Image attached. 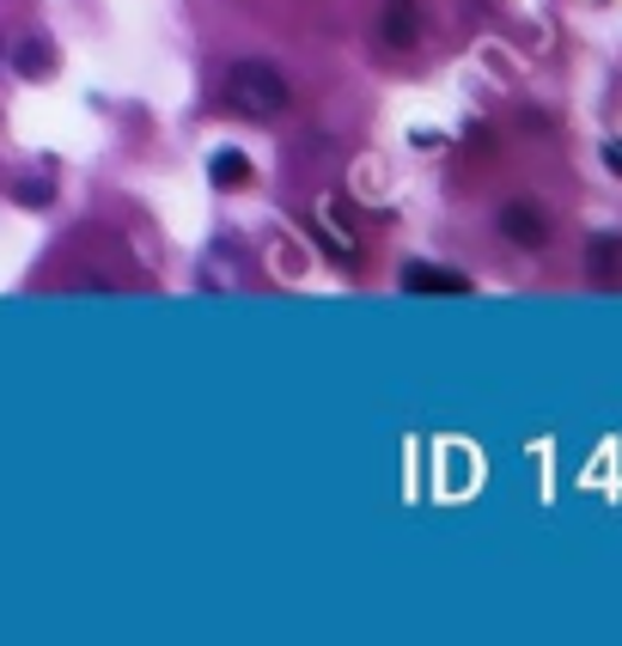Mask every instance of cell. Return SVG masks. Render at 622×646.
Segmentation results:
<instances>
[{
  "label": "cell",
  "instance_id": "obj_1",
  "mask_svg": "<svg viewBox=\"0 0 622 646\" xmlns=\"http://www.w3.org/2000/svg\"><path fill=\"white\" fill-rule=\"evenodd\" d=\"M287 79H281V67H269V62H232V74H226V105L239 110V117H251V122H275L281 110H287Z\"/></svg>",
  "mask_w": 622,
  "mask_h": 646
},
{
  "label": "cell",
  "instance_id": "obj_10",
  "mask_svg": "<svg viewBox=\"0 0 622 646\" xmlns=\"http://www.w3.org/2000/svg\"><path fill=\"white\" fill-rule=\"evenodd\" d=\"M604 165H610V172L622 177V141H604Z\"/></svg>",
  "mask_w": 622,
  "mask_h": 646
},
{
  "label": "cell",
  "instance_id": "obj_3",
  "mask_svg": "<svg viewBox=\"0 0 622 646\" xmlns=\"http://www.w3.org/2000/svg\"><path fill=\"white\" fill-rule=\"evenodd\" d=\"M403 293H422V299H463L470 281L458 269H439V263H410L403 269Z\"/></svg>",
  "mask_w": 622,
  "mask_h": 646
},
{
  "label": "cell",
  "instance_id": "obj_4",
  "mask_svg": "<svg viewBox=\"0 0 622 646\" xmlns=\"http://www.w3.org/2000/svg\"><path fill=\"white\" fill-rule=\"evenodd\" d=\"M501 232L513 238L519 251H543V244H549V220H543L531 201H506V208H501Z\"/></svg>",
  "mask_w": 622,
  "mask_h": 646
},
{
  "label": "cell",
  "instance_id": "obj_9",
  "mask_svg": "<svg viewBox=\"0 0 622 646\" xmlns=\"http://www.w3.org/2000/svg\"><path fill=\"white\" fill-rule=\"evenodd\" d=\"M13 196H19V208H50L55 189H50V184H37V177H25V184L13 189Z\"/></svg>",
  "mask_w": 622,
  "mask_h": 646
},
{
  "label": "cell",
  "instance_id": "obj_8",
  "mask_svg": "<svg viewBox=\"0 0 622 646\" xmlns=\"http://www.w3.org/2000/svg\"><path fill=\"white\" fill-rule=\"evenodd\" d=\"M622 263V238H592V251H586V269L592 275H610Z\"/></svg>",
  "mask_w": 622,
  "mask_h": 646
},
{
  "label": "cell",
  "instance_id": "obj_6",
  "mask_svg": "<svg viewBox=\"0 0 622 646\" xmlns=\"http://www.w3.org/2000/svg\"><path fill=\"white\" fill-rule=\"evenodd\" d=\"M208 177H214V189H244L251 184V158H244L239 146H220V153L208 158Z\"/></svg>",
  "mask_w": 622,
  "mask_h": 646
},
{
  "label": "cell",
  "instance_id": "obj_7",
  "mask_svg": "<svg viewBox=\"0 0 622 646\" xmlns=\"http://www.w3.org/2000/svg\"><path fill=\"white\" fill-rule=\"evenodd\" d=\"M13 67L25 79H50L55 74V43L50 37H25V43H19V55H13Z\"/></svg>",
  "mask_w": 622,
  "mask_h": 646
},
{
  "label": "cell",
  "instance_id": "obj_2",
  "mask_svg": "<svg viewBox=\"0 0 622 646\" xmlns=\"http://www.w3.org/2000/svg\"><path fill=\"white\" fill-rule=\"evenodd\" d=\"M312 238H318L324 244V256H330V263H342V269H354L360 263V238H354V208H348V201H324V208H312Z\"/></svg>",
  "mask_w": 622,
  "mask_h": 646
},
{
  "label": "cell",
  "instance_id": "obj_5",
  "mask_svg": "<svg viewBox=\"0 0 622 646\" xmlns=\"http://www.w3.org/2000/svg\"><path fill=\"white\" fill-rule=\"evenodd\" d=\"M379 37H384V50H415V37H422V13H415V0H384Z\"/></svg>",
  "mask_w": 622,
  "mask_h": 646
}]
</instances>
